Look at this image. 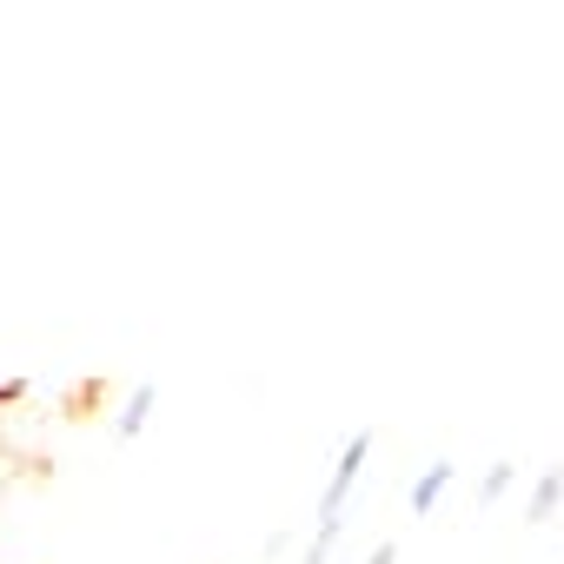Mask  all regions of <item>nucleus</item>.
Masks as SVG:
<instances>
[{
	"instance_id": "f257e3e1",
	"label": "nucleus",
	"mask_w": 564,
	"mask_h": 564,
	"mask_svg": "<svg viewBox=\"0 0 564 564\" xmlns=\"http://www.w3.org/2000/svg\"><path fill=\"white\" fill-rule=\"evenodd\" d=\"M366 458H372V432L359 425V432L339 445V458H333V471H326V491H319V505H313V518H346V505H352V491H359Z\"/></svg>"
},
{
	"instance_id": "20e7f679",
	"label": "nucleus",
	"mask_w": 564,
	"mask_h": 564,
	"mask_svg": "<svg viewBox=\"0 0 564 564\" xmlns=\"http://www.w3.org/2000/svg\"><path fill=\"white\" fill-rule=\"evenodd\" d=\"M153 405H160V386H133V392H127V405L113 412V438H120V445H133V438L147 432Z\"/></svg>"
},
{
	"instance_id": "f03ea898",
	"label": "nucleus",
	"mask_w": 564,
	"mask_h": 564,
	"mask_svg": "<svg viewBox=\"0 0 564 564\" xmlns=\"http://www.w3.org/2000/svg\"><path fill=\"white\" fill-rule=\"evenodd\" d=\"M452 485H458V465H452V458H432V465L412 478V518H432V511L445 505Z\"/></svg>"
},
{
	"instance_id": "423d86ee",
	"label": "nucleus",
	"mask_w": 564,
	"mask_h": 564,
	"mask_svg": "<svg viewBox=\"0 0 564 564\" xmlns=\"http://www.w3.org/2000/svg\"><path fill=\"white\" fill-rule=\"evenodd\" d=\"M511 485H518V465H511V458H498V465H491V471L478 478V511H491V505H498V498H505Z\"/></svg>"
},
{
	"instance_id": "39448f33",
	"label": "nucleus",
	"mask_w": 564,
	"mask_h": 564,
	"mask_svg": "<svg viewBox=\"0 0 564 564\" xmlns=\"http://www.w3.org/2000/svg\"><path fill=\"white\" fill-rule=\"evenodd\" d=\"M339 538H346V518H313V538H306V551H300V564H333V551H339Z\"/></svg>"
},
{
	"instance_id": "7ed1b4c3",
	"label": "nucleus",
	"mask_w": 564,
	"mask_h": 564,
	"mask_svg": "<svg viewBox=\"0 0 564 564\" xmlns=\"http://www.w3.org/2000/svg\"><path fill=\"white\" fill-rule=\"evenodd\" d=\"M557 505H564V465H544V471H538V485L524 491V524H551V518H557Z\"/></svg>"
},
{
	"instance_id": "0eeeda50",
	"label": "nucleus",
	"mask_w": 564,
	"mask_h": 564,
	"mask_svg": "<svg viewBox=\"0 0 564 564\" xmlns=\"http://www.w3.org/2000/svg\"><path fill=\"white\" fill-rule=\"evenodd\" d=\"M359 564H399V544H392V538H379V544H372Z\"/></svg>"
}]
</instances>
